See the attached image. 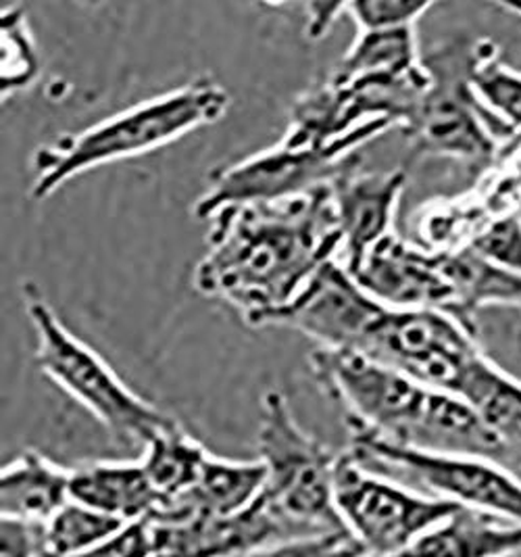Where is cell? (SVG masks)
Instances as JSON below:
<instances>
[{
  "label": "cell",
  "mask_w": 521,
  "mask_h": 557,
  "mask_svg": "<svg viewBox=\"0 0 521 557\" xmlns=\"http://www.w3.org/2000/svg\"><path fill=\"white\" fill-rule=\"evenodd\" d=\"M340 247L330 186L288 201L227 207L211 218L195 286L265 329L323 265L340 259Z\"/></svg>",
  "instance_id": "1"
},
{
  "label": "cell",
  "mask_w": 521,
  "mask_h": 557,
  "mask_svg": "<svg viewBox=\"0 0 521 557\" xmlns=\"http://www.w3.org/2000/svg\"><path fill=\"white\" fill-rule=\"evenodd\" d=\"M311 370L343 407L350 436L443 456L482 457L507 468V451L473 407L355 351L315 349Z\"/></svg>",
  "instance_id": "2"
},
{
  "label": "cell",
  "mask_w": 521,
  "mask_h": 557,
  "mask_svg": "<svg viewBox=\"0 0 521 557\" xmlns=\"http://www.w3.org/2000/svg\"><path fill=\"white\" fill-rule=\"evenodd\" d=\"M230 95L220 82L202 76L161 97L138 102L95 126L63 134L32 157V199L47 201L65 182L104 163L161 149L177 138L220 122Z\"/></svg>",
  "instance_id": "3"
},
{
  "label": "cell",
  "mask_w": 521,
  "mask_h": 557,
  "mask_svg": "<svg viewBox=\"0 0 521 557\" xmlns=\"http://www.w3.org/2000/svg\"><path fill=\"white\" fill-rule=\"evenodd\" d=\"M22 297L36 332L40 372L86 407L117 443L145 449L157 434L177 424L138 397L95 349L67 330L34 282H24Z\"/></svg>",
  "instance_id": "4"
},
{
  "label": "cell",
  "mask_w": 521,
  "mask_h": 557,
  "mask_svg": "<svg viewBox=\"0 0 521 557\" xmlns=\"http://www.w3.org/2000/svg\"><path fill=\"white\" fill-rule=\"evenodd\" d=\"M257 445L265 468L261 502L293 536L345 529L334 502L340 454L302 431L277 391L263 397Z\"/></svg>",
  "instance_id": "5"
},
{
  "label": "cell",
  "mask_w": 521,
  "mask_h": 557,
  "mask_svg": "<svg viewBox=\"0 0 521 557\" xmlns=\"http://www.w3.org/2000/svg\"><path fill=\"white\" fill-rule=\"evenodd\" d=\"M393 127L388 120H375L330 147L290 145L282 138L272 149L215 170L195 207V215L200 222H211L227 207L288 201L330 186L336 177L361 165L363 145Z\"/></svg>",
  "instance_id": "6"
},
{
  "label": "cell",
  "mask_w": 521,
  "mask_h": 557,
  "mask_svg": "<svg viewBox=\"0 0 521 557\" xmlns=\"http://www.w3.org/2000/svg\"><path fill=\"white\" fill-rule=\"evenodd\" d=\"M473 52L475 42L450 45L423 57L427 84L400 129L415 152L450 157L468 165H486L495 159L498 136L507 132L473 92Z\"/></svg>",
  "instance_id": "7"
},
{
  "label": "cell",
  "mask_w": 521,
  "mask_h": 557,
  "mask_svg": "<svg viewBox=\"0 0 521 557\" xmlns=\"http://www.w3.org/2000/svg\"><path fill=\"white\" fill-rule=\"evenodd\" d=\"M334 502L347 529L372 557H397L461 506L415 493L340 454Z\"/></svg>",
  "instance_id": "8"
},
{
  "label": "cell",
  "mask_w": 521,
  "mask_h": 557,
  "mask_svg": "<svg viewBox=\"0 0 521 557\" xmlns=\"http://www.w3.org/2000/svg\"><path fill=\"white\" fill-rule=\"evenodd\" d=\"M355 354L457 397L484 351L475 332L445 311L384 305Z\"/></svg>",
  "instance_id": "9"
},
{
  "label": "cell",
  "mask_w": 521,
  "mask_h": 557,
  "mask_svg": "<svg viewBox=\"0 0 521 557\" xmlns=\"http://www.w3.org/2000/svg\"><path fill=\"white\" fill-rule=\"evenodd\" d=\"M350 454L368 468L400 470L432 497L491 513L521 527V481L505 466L482 457L443 456L397 447L373 436H350Z\"/></svg>",
  "instance_id": "10"
},
{
  "label": "cell",
  "mask_w": 521,
  "mask_h": 557,
  "mask_svg": "<svg viewBox=\"0 0 521 557\" xmlns=\"http://www.w3.org/2000/svg\"><path fill=\"white\" fill-rule=\"evenodd\" d=\"M382 307L336 259L323 265L293 304L273 313L265 329L297 330L322 349L357 351Z\"/></svg>",
  "instance_id": "11"
},
{
  "label": "cell",
  "mask_w": 521,
  "mask_h": 557,
  "mask_svg": "<svg viewBox=\"0 0 521 557\" xmlns=\"http://www.w3.org/2000/svg\"><path fill=\"white\" fill-rule=\"evenodd\" d=\"M407 186L405 170L359 172V165L330 184L340 230V263L352 274L373 249L395 234L398 203Z\"/></svg>",
  "instance_id": "12"
},
{
  "label": "cell",
  "mask_w": 521,
  "mask_h": 557,
  "mask_svg": "<svg viewBox=\"0 0 521 557\" xmlns=\"http://www.w3.org/2000/svg\"><path fill=\"white\" fill-rule=\"evenodd\" d=\"M350 276L386 307L452 311V288L441 272L438 251L415 249L397 234L382 240Z\"/></svg>",
  "instance_id": "13"
},
{
  "label": "cell",
  "mask_w": 521,
  "mask_h": 557,
  "mask_svg": "<svg viewBox=\"0 0 521 557\" xmlns=\"http://www.w3.org/2000/svg\"><path fill=\"white\" fill-rule=\"evenodd\" d=\"M286 539L295 536L259 497L236 516L152 524V557H247Z\"/></svg>",
  "instance_id": "14"
},
{
  "label": "cell",
  "mask_w": 521,
  "mask_h": 557,
  "mask_svg": "<svg viewBox=\"0 0 521 557\" xmlns=\"http://www.w3.org/2000/svg\"><path fill=\"white\" fill-rule=\"evenodd\" d=\"M330 77L340 84L423 88L427 72L418 51L415 27L357 34L352 47Z\"/></svg>",
  "instance_id": "15"
},
{
  "label": "cell",
  "mask_w": 521,
  "mask_h": 557,
  "mask_svg": "<svg viewBox=\"0 0 521 557\" xmlns=\"http://www.w3.org/2000/svg\"><path fill=\"white\" fill-rule=\"evenodd\" d=\"M72 499L125 524L154 522L163 509L140 461H99L77 468Z\"/></svg>",
  "instance_id": "16"
},
{
  "label": "cell",
  "mask_w": 521,
  "mask_h": 557,
  "mask_svg": "<svg viewBox=\"0 0 521 557\" xmlns=\"http://www.w3.org/2000/svg\"><path fill=\"white\" fill-rule=\"evenodd\" d=\"M265 486V468L255 461H230L209 456L197 484L152 522H179L190 518H225L249 509Z\"/></svg>",
  "instance_id": "17"
},
{
  "label": "cell",
  "mask_w": 521,
  "mask_h": 557,
  "mask_svg": "<svg viewBox=\"0 0 521 557\" xmlns=\"http://www.w3.org/2000/svg\"><path fill=\"white\" fill-rule=\"evenodd\" d=\"M74 470H65L36 451H25L0 474V513L34 524L50 518L72 502Z\"/></svg>",
  "instance_id": "18"
},
{
  "label": "cell",
  "mask_w": 521,
  "mask_h": 557,
  "mask_svg": "<svg viewBox=\"0 0 521 557\" xmlns=\"http://www.w3.org/2000/svg\"><path fill=\"white\" fill-rule=\"evenodd\" d=\"M521 556L520 524L461 507L397 557Z\"/></svg>",
  "instance_id": "19"
},
{
  "label": "cell",
  "mask_w": 521,
  "mask_h": 557,
  "mask_svg": "<svg viewBox=\"0 0 521 557\" xmlns=\"http://www.w3.org/2000/svg\"><path fill=\"white\" fill-rule=\"evenodd\" d=\"M438 265L452 288L450 315L475 332V313L488 305L521 307V276L498 268L470 245L438 251Z\"/></svg>",
  "instance_id": "20"
},
{
  "label": "cell",
  "mask_w": 521,
  "mask_h": 557,
  "mask_svg": "<svg viewBox=\"0 0 521 557\" xmlns=\"http://www.w3.org/2000/svg\"><path fill=\"white\" fill-rule=\"evenodd\" d=\"M459 399L475 409L507 451V468H521V382L482 354L461 384Z\"/></svg>",
  "instance_id": "21"
},
{
  "label": "cell",
  "mask_w": 521,
  "mask_h": 557,
  "mask_svg": "<svg viewBox=\"0 0 521 557\" xmlns=\"http://www.w3.org/2000/svg\"><path fill=\"white\" fill-rule=\"evenodd\" d=\"M142 451L145 454L140 463L149 476L150 484L159 493L163 509L197 484L202 468L211 456L197 438L182 431L179 424L157 434Z\"/></svg>",
  "instance_id": "22"
},
{
  "label": "cell",
  "mask_w": 521,
  "mask_h": 557,
  "mask_svg": "<svg viewBox=\"0 0 521 557\" xmlns=\"http://www.w3.org/2000/svg\"><path fill=\"white\" fill-rule=\"evenodd\" d=\"M472 86L477 101L507 134L521 129V74L498 59L491 40L475 42Z\"/></svg>",
  "instance_id": "23"
},
{
  "label": "cell",
  "mask_w": 521,
  "mask_h": 557,
  "mask_svg": "<svg viewBox=\"0 0 521 557\" xmlns=\"http://www.w3.org/2000/svg\"><path fill=\"white\" fill-rule=\"evenodd\" d=\"M125 527L122 520L72 499L42 524V557L84 554L124 531Z\"/></svg>",
  "instance_id": "24"
},
{
  "label": "cell",
  "mask_w": 521,
  "mask_h": 557,
  "mask_svg": "<svg viewBox=\"0 0 521 557\" xmlns=\"http://www.w3.org/2000/svg\"><path fill=\"white\" fill-rule=\"evenodd\" d=\"M40 76V54L22 7H4L0 13V90L9 99Z\"/></svg>",
  "instance_id": "25"
},
{
  "label": "cell",
  "mask_w": 521,
  "mask_h": 557,
  "mask_svg": "<svg viewBox=\"0 0 521 557\" xmlns=\"http://www.w3.org/2000/svg\"><path fill=\"white\" fill-rule=\"evenodd\" d=\"M430 7L427 0H355L345 2V15L355 22L359 34H365L415 27Z\"/></svg>",
  "instance_id": "26"
},
{
  "label": "cell",
  "mask_w": 521,
  "mask_h": 557,
  "mask_svg": "<svg viewBox=\"0 0 521 557\" xmlns=\"http://www.w3.org/2000/svg\"><path fill=\"white\" fill-rule=\"evenodd\" d=\"M247 557H372L347 531H327L277 541Z\"/></svg>",
  "instance_id": "27"
},
{
  "label": "cell",
  "mask_w": 521,
  "mask_h": 557,
  "mask_svg": "<svg viewBox=\"0 0 521 557\" xmlns=\"http://www.w3.org/2000/svg\"><path fill=\"white\" fill-rule=\"evenodd\" d=\"M475 253L521 276V213H505L480 230L470 243Z\"/></svg>",
  "instance_id": "28"
},
{
  "label": "cell",
  "mask_w": 521,
  "mask_h": 557,
  "mask_svg": "<svg viewBox=\"0 0 521 557\" xmlns=\"http://www.w3.org/2000/svg\"><path fill=\"white\" fill-rule=\"evenodd\" d=\"M72 557H152V524H127L109 541Z\"/></svg>",
  "instance_id": "29"
},
{
  "label": "cell",
  "mask_w": 521,
  "mask_h": 557,
  "mask_svg": "<svg viewBox=\"0 0 521 557\" xmlns=\"http://www.w3.org/2000/svg\"><path fill=\"white\" fill-rule=\"evenodd\" d=\"M0 557H42V524L2 518Z\"/></svg>",
  "instance_id": "30"
},
{
  "label": "cell",
  "mask_w": 521,
  "mask_h": 557,
  "mask_svg": "<svg viewBox=\"0 0 521 557\" xmlns=\"http://www.w3.org/2000/svg\"><path fill=\"white\" fill-rule=\"evenodd\" d=\"M307 36L311 40H320L345 15V2H311L307 7Z\"/></svg>",
  "instance_id": "31"
},
{
  "label": "cell",
  "mask_w": 521,
  "mask_h": 557,
  "mask_svg": "<svg viewBox=\"0 0 521 557\" xmlns=\"http://www.w3.org/2000/svg\"><path fill=\"white\" fill-rule=\"evenodd\" d=\"M509 557H521V556H509Z\"/></svg>",
  "instance_id": "32"
}]
</instances>
